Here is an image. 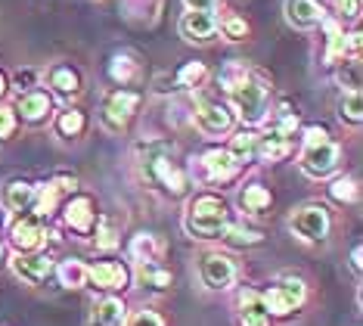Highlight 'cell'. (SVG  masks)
<instances>
[{"instance_id": "30", "label": "cell", "mask_w": 363, "mask_h": 326, "mask_svg": "<svg viewBox=\"0 0 363 326\" xmlns=\"http://www.w3.org/2000/svg\"><path fill=\"white\" fill-rule=\"evenodd\" d=\"M329 193H333V199H338V202H351V199L357 196V183L351 178H338L333 187H329Z\"/></svg>"}, {"instance_id": "35", "label": "cell", "mask_w": 363, "mask_h": 326, "mask_svg": "<svg viewBox=\"0 0 363 326\" xmlns=\"http://www.w3.org/2000/svg\"><path fill=\"white\" fill-rule=\"evenodd\" d=\"M224 35H227L230 40L245 38V22H242V19H236V16H230V19L224 22Z\"/></svg>"}, {"instance_id": "8", "label": "cell", "mask_w": 363, "mask_h": 326, "mask_svg": "<svg viewBox=\"0 0 363 326\" xmlns=\"http://www.w3.org/2000/svg\"><path fill=\"white\" fill-rule=\"evenodd\" d=\"M13 271H16V277H22L26 283H40L50 277L53 261H50V255H16Z\"/></svg>"}, {"instance_id": "15", "label": "cell", "mask_w": 363, "mask_h": 326, "mask_svg": "<svg viewBox=\"0 0 363 326\" xmlns=\"http://www.w3.org/2000/svg\"><path fill=\"white\" fill-rule=\"evenodd\" d=\"M205 168H208V174H211L214 180H230L236 174L239 162L227 153V149H214V153L205 156Z\"/></svg>"}, {"instance_id": "19", "label": "cell", "mask_w": 363, "mask_h": 326, "mask_svg": "<svg viewBox=\"0 0 363 326\" xmlns=\"http://www.w3.org/2000/svg\"><path fill=\"white\" fill-rule=\"evenodd\" d=\"M162 252V242L152 237V233H140V237H134V242H130V258L134 261H146L152 264L155 258H159Z\"/></svg>"}, {"instance_id": "4", "label": "cell", "mask_w": 363, "mask_h": 326, "mask_svg": "<svg viewBox=\"0 0 363 326\" xmlns=\"http://www.w3.org/2000/svg\"><path fill=\"white\" fill-rule=\"evenodd\" d=\"M292 230L298 233L301 239H308V242L323 239L326 230H329L326 208L323 205H304V208H298V212L292 214Z\"/></svg>"}, {"instance_id": "9", "label": "cell", "mask_w": 363, "mask_h": 326, "mask_svg": "<svg viewBox=\"0 0 363 326\" xmlns=\"http://www.w3.org/2000/svg\"><path fill=\"white\" fill-rule=\"evenodd\" d=\"M40 239H44L40 217H22V221H16L13 230H10V242L19 249V252H31V249H38Z\"/></svg>"}, {"instance_id": "42", "label": "cell", "mask_w": 363, "mask_h": 326, "mask_svg": "<svg viewBox=\"0 0 363 326\" xmlns=\"http://www.w3.org/2000/svg\"><path fill=\"white\" fill-rule=\"evenodd\" d=\"M4 90H6V81H4V75H0V94H4Z\"/></svg>"}, {"instance_id": "25", "label": "cell", "mask_w": 363, "mask_h": 326, "mask_svg": "<svg viewBox=\"0 0 363 326\" xmlns=\"http://www.w3.org/2000/svg\"><path fill=\"white\" fill-rule=\"evenodd\" d=\"M230 246H258V242L264 239L258 230L252 227H224V233H220Z\"/></svg>"}, {"instance_id": "34", "label": "cell", "mask_w": 363, "mask_h": 326, "mask_svg": "<svg viewBox=\"0 0 363 326\" xmlns=\"http://www.w3.org/2000/svg\"><path fill=\"white\" fill-rule=\"evenodd\" d=\"M112 75L115 78H121V81H130L137 75V65H130V60H115V65H112Z\"/></svg>"}, {"instance_id": "40", "label": "cell", "mask_w": 363, "mask_h": 326, "mask_svg": "<svg viewBox=\"0 0 363 326\" xmlns=\"http://www.w3.org/2000/svg\"><path fill=\"white\" fill-rule=\"evenodd\" d=\"M329 134L323 128H308V143H323Z\"/></svg>"}, {"instance_id": "3", "label": "cell", "mask_w": 363, "mask_h": 326, "mask_svg": "<svg viewBox=\"0 0 363 326\" xmlns=\"http://www.w3.org/2000/svg\"><path fill=\"white\" fill-rule=\"evenodd\" d=\"M304 295H308V292H304V283L301 280H283L279 286L270 289L267 295L261 298V302H264V308H267L270 314L283 317V314H292L295 308L304 302Z\"/></svg>"}, {"instance_id": "11", "label": "cell", "mask_w": 363, "mask_h": 326, "mask_svg": "<svg viewBox=\"0 0 363 326\" xmlns=\"http://www.w3.org/2000/svg\"><path fill=\"white\" fill-rule=\"evenodd\" d=\"M87 280H94L100 289H125L128 286V267L115 264V261H103L87 267Z\"/></svg>"}, {"instance_id": "27", "label": "cell", "mask_w": 363, "mask_h": 326, "mask_svg": "<svg viewBox=\"0 0 363 326\" xmlns=\"http://www.w3.org/2000/svg\"><path fill=\"white\" fill-rule=\"evenodd\" d=\"M56 128H60V134H65V137H75V134L84 131V115L81 112H62L60 121H56Z\"/></svg>"}, {"instance_id": "33", "label": "cell", "mask_w": 363, "mask_h": 326, "mask_svg": "<svg viewBox=\"0 0 363 326\" xmlns=\"http://www.w3.org/2000/svg\"><path fill=\"white\" fill-rule=\"evenodd\" d=\"M338 85L357 90L360 87V63H348L345 69H338Z\"/></svg>"}, {"instance_id": "23", "label": "cell", "mask_w": 363, "mask_h": 326, "mask_svg": "<svg viewBox=\"0 0 363 326\" xmlns=\"http://www.w3.org/2000/svg\"><path fill=\"white\" fill-rule=\"evenodd\" d=\"M338 115H342V121H348V124H360V119H363L360 90H351V94H345L338 99Z\"/></svg>"}, {"instance_id": "24", "label": "cell", "mask_w": 363, "mask_h": 326, "mask_svg": "<svg viewBox=\"0 0 363 326\" xmlns=\"http://www.w3.org/2000/svg\"><path fill=\"white\" fill-rule=\"evenodd\" d=\"M78 85H81L78 75L72 72L69 65H56V69L50 72V87H56V90H60V94H65V97H69V94H78Z\"/></svg>"}, {"instance_id": "1", "label": "cell", "mask_w": 363, "mask_h": 326, "mask_svg": "<svg viewBox=\"0 0 363 326\" xmlns=\"http://www.w3.org/2000/svg\"><path fill=\"white\" fill-rule=\"evenodd\" d=\"M227 227V202L218 196H199L193 199L186 208V230L193 237H202V239H211V237H220Z\"/></svg>"}, {"instance_id": "18", "label": "cell", "mask_w": 363, "mask_h": 326, "mask_svg": "<svg viewBox=\"0 0 363 326\" xmlns=\"http://www.w3.org/2000/svg\"><path fill=\"white\" fill-rule=\"evenodd\" d=\"M19 112L26 115L28 121L44 119V115L50 112V97H47V94H40V90H28V94L19 99Z\"/></svg>"}, {"instance_id": "12", "label": "cell", "mask_w": 363, "mask_h": 326, "mask_svg": "<svg viewBox=\"0 0 363 326\" xmlns=\"http://www.w3.org/2000/svg\"><path fill=\"white\" fill-rule=\"evenodd\" d=\"M230 121H233V115L218 103H202L196 109V124H199V131H205V134H224V131H230Z\"/></svg>"}, {"instance_id": "41", "label": "cell", "mask_w": 363, "mask_h": 326, "mask_svg": "<svg viewBox=\"0 0 363 326\" xmlns=\"http://www.w3.org/2000/svg\"><path fill=\"white\" fill-rule=\"evenodd\" d=\"M351 267H354V271H360V246L351 252Z\"/></svg>"}, {"instance_id": "21", "label": "cell", "mask_w": 363, "mask_h": 326, "mask_svg": "<svg viewBox=\"0 0 363 326\" xmlns=\"http://www.w3.org/2000/svg\"><path fill=\"white\" fill-rule=\"evenodd\" d=\"M239 202H242L245 212H252V214H261L264 208L270 205V193L261 187V183H252V187H245L242 193H239Z\"/></svg>"}, {"instance_id": "16", "label": "cell", "mask_w": 363, "mask_h": 326, "mask_svg": "<svg viewBox=\"0 0 363 326\" xmlns=\"http://www.w3.org/2000/svg\"><path fill=\"white\" fill-rule=\"evenodd\" d=\"M242 326H270V314L255 292H242Z\"/></svg>"}, {"instance_id": "13", "label": "cell", "mask_w": 363, "mask_h": 326, "mask_svg": "<svg viewBox=\"0 0 363 326\" xmlns=\"http://www.w3.org/2000/svg\"><path fill=\"white\" fill-rule=\"evenodd\" d=\"M94 221H96V214H94V205H90V199L78 196V199H72V202L65 205V224H69L72 230L90 233V230H94Z\"/></svg>"}, {"instance_id": "39", "label": "cell", "mask_w": 363, "mask_h": 326, "mask_svg": "<svg viewBox=\"0 0 363 326\" xmlns=\"http://www.w3.org/2000/svg\"><path fill=\"white\" fill-rule=\"evenodd\" d=\"M189 10H214L218 6V0H184Z\"/></svg>"}, {"instance_id": "7", "label": "cell", "mask_w": 363, "mask_h": 326, "mask_svg": "<svg viewBox=\"0 0 363 326\" xmlns=\"http://www.w3.org/2000/svg\"><path fill=\"white\" fill-rule=\"evenodd\" d=\"M214 31H218V19L211 16V10H189L184 19H180V35L186 40H211Z\"/></svg>"}, {"instance_id": "38", "label": "cell", "mask_w": 363, "mask_h": 326, "mask_svg": "<svg viewBox=\"0 0 363 326\" xmlns=\"http://www.w3.org/2000/svg\"><path fill=\"white\" fill-rule=\"evenodd\" d=\"M335 6H338V13H342V16H351V19L360 13V0H335Z\"/></svg>"}, {"instance_id": "26", "label": "cell", "mask_w": 363, "mask_h": 326, "mask_svg": "<svg viewBox=\"0 0 363 326\" xmlns=\"http://www.w3.org/2000/svg\"><path fill=\"white\" fill-rule=\"evenodd\" d=\"M255 146H258V140H255V134H239V137H233V146L227 149L230 156L236 158V162H242V158H249L255 153Z\"/></svg>"}, {"instance_id": "14", "label": "cell", "mask_w": 363, "mask_h": 326, "mask_svg": "<svg viewBox=\"0 0 363 326\" xmlns=\"http://www.w3.org/2000/svg\"><path fill=\"white\" fill-rule=\"evenodd\" d=\"M125 305L118 302V298H103V302L94 305V317H90V323L94 326H125Z\"/></svg>"}, {"instance_id": "28", "label": "cell", "mask_w": 363, "mask_h": 326, "mask_svg": "<svg viewBox=\"0 0 363 326\" xmlns=\"http://www.w3.org/2000/svg\"><path fill=\"white\" fill-rule=\"evenodd\" d=\"M286 140H283V134H274V137H267L264 140V143L258 146V153H261V158H270V162H274V158H279V156H286Z\"/></svg>"}, {"instance_id": "29", "label": "cell", "mask_w": 363, "mask_h": 326, "mask_svg": "<svg viewBox=\"0 0 363 326\" xmlns=\"http://www.w3.org/2000/svg\"><path fill=\"white\" fill-rule=\"evenodd\" d=\"M202 78H205V65L202 63H186L184 69H180V75H177V85L180 87H193V85H199Z\"/></svg>"}, {"instance_id": "37", "label": "cell", "mask_w": 363, "mask_h": 326, "mask_svg": "<svg viewBox=\"0 0 363 326\" xmlns=\"http://www.w3.org/2000/svg\"><path fill=\"white\" fill-rule=\"evenodd\" d=\"M16 128V119H13V109H0V137H10Z\"/></svg>"}, {"instance_id": "32", "label": "cell", "mask_w": 363, "mask_h": 326, "mask_svg": "<svg viewBox=\"0 0 363 326\" xmlns=\"http://www.w3.org/2000/svg\"><path fill=\"white\" fill-rule=\"evenodd\" d=\"M245 78H249V72H245V65H239V63H230L227 69L220 72V81H224V87H230V90L239 87Z\"/></svg>"}, {"instance_id": "36", "label": "cell", "mask_w": 363, "mask_h": 326, "mask_svg": "<svg viewBox=\"0 0 363 326\" xmlns=\"http://www.w3.org/2000/svg\"><path fill=\"white\" fill-rule=\"evenodd\" d=\"M128 326H164V323H162V317H159V314H152V311H140V314L130 317V323H128Z\"/></svg>"}, {"instance_id": "43", "label": "cell", "mask_w": 363, "mask_h": 326, "mask_svg": "<svg viewBox=\"0 0 363 326\" xmlns=\"http://www.w3.org/2000/svg\"><path fill=\"white\" fill-rule=\"evenodd\" d=\"M0 264H4V246H0Z\"/></svg>"}, {"instance_id": "5", "label": "cell", "mask_w": 363, "mask_h": 326, "mask_svg": "<svg viewBox=\"0 0 363 326\" xmlns=\"http://www.w3.org/2000/svg\"><path fill=\"white\" fill-rule=\"evenodd\" d=\"M335 165H338V146H333L329 140H323V143H308V149H304V156H301V168H304V174H311V178H326Z\"/></svg>"}, {"instance_id": "6", "label": "cell", "mask_w": 363, "mask_h": 326, "mask_svg": "<svg viewBox=\"0 0 363 326\" xmlns=\"http://www.w3.org/2000/svg\"><path fill=\"white\" fill-rule=\"evenodd\" d=\"M199 271H202V283L208 289H227V286H233V280H236V267L224 255H205Z\"/></svg>"}, {"instance_id": "20", "label": "cell", "mask_w": 363, "mask_h": 326, "mask_svg": "<svg viewBox=\"0 0 363 326\" xmlns=\"http://www.w3.org/2000/svg\"><path fill=\"white\" fill-rule=\"evenodd\" d=\"M31 202H35V187H28V183H10L4 190V205L13 212H26Z\"/></svg>"}, {"instance_id": "10", "label": "cell", "mask_w": 363, "mask_h": 326, "mask_svg": "<svg viewBox=\"0 0 363 326\" xmlns=\"http://www.w3.org/2000/svg\"><path fill=\"white\" fill-rule=\"evenodd\" d=\"M286 19L295 28H313L323 22V10L317 0H286Z\"/></svg>"}, {"instance_id": "31", "label": "cell", "mask_w": 363, "mask_h": 326, "mask_svg": "<svg viewBox=\"0 0 363 326\" xmlns=\"http://www.w3.org/2000/svg\"><path fill=\"white\" fill-rule=\"evenodd\" d=\"M140 277H143V283H150V286H155V289H168L171 286V273L159 271V267H152V264H146L143 271H140Z\"/></svg>"}, {"instance_id": "22", "label": "cell", "mask_w": 363, "mask_h": 326, "mask_svg": "<svg viewBox=\"0 0 363 326\" xmlns=\"http://www.w3.org/2000/svg\"><path fill=\"white\" fill-rule=\"evenodd\" d=\"M60 283L62 286H69V289H81L87 283V267L81 264V261H62L60 264Z\"/></svg>"}, {"instance_id": "17", "label": "cell", "mask_w": 363, "mask_h": 326, "mask_svg": "<svg viewBox=\"0 0 363 326\" xmlns=\"http://www.w3.org/2000/svg\"><path fill=\"white\" fill-rule=\"evenodd\" d=\"M137 103H140L137 94H128V90L121 94V90H118V94H112L109 99H106V115H109L112 121H125L128 115L137 109Z\"/></svg>"}, {"instance_id": "2", "label": "cell", "mask_w": 363, "mask_h": 326, "mask_svg": "<svg viewBox=\"0 0 363 326\" xmlns=\"http://www.w3.org/2000/svg\"><path fill=\"white\" fill-rule=\"evenodd\" d=\"M233 103L239 109V115H242V121H261L264 119V103H267V87L261 85V81H249L245 78L239 87H233Z\"/></svg>"}]
</instances>
